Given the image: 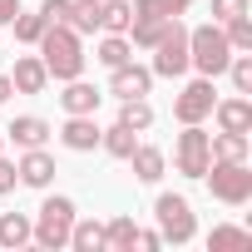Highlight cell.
Wrapping results in <instances>:
<instances>
[{"label": "cell", "mask_w": 252, "mask_h": 252, "mask_svg": "<svg viewBox=\"0 0 252 252\" xmlns=\"http://www.w3.org/2000/svg\"><path fill=\"white\" fill-rule=\"evenodd\" d=\"M74 203L64 198V193H55V198H45L40 203V218H30L35 222V237L30 242H40V247H50V252H60V247H69V227H74Z\"/></svg>", "instance_id": "3957f363"}, {"label": "cell", "mask_w": 252, "mask_h": 252, "mask_svg": "<svg viewBox=\"0 0 252 252\" xmlns=\"http://www.w3.org/2000/svg\"><path fill=\"white\" fill-rule=\"evenodd\" d=\"M40 60H45V69H50V79H79L84 74V45H79V35L69 30V25H50L45 35H40Z\"/></svg>", "instance_id": "6da1fadb"}, {"label": "cell", "mask_w": 252, "mask_h": 252, "mask_svg": "<svg viewBox=\"0 0 252 252\" xmlns=\"http://www.w3.org/2000/svg\"><path fill=\"white\" fill-rule=\"evenodd\" d=\"M154 74H163V79H178V74H188V25L173 15L168 20V30H163V40L154 45V64H149Z\"/></svg>", "instance_id": "8992f818"}, {"label": "cell", "mask_w": 252, "mask_h": 252, "mask_svg": "<svg viewBox=\"0 0 252 252\" xmlns=\"http://www.w3.org/2000/svg\"><path fill=\"white\" fill-rule=\"evenodd\" d=\"M10 84H15V94H45V84H50V69H45V60H40V55H20V60H15V74H10Z\"/></svg>", "instance_id": "4fadbf2b"}, {"label": "cell", "mask_w": 252, "mask_h": 252, "mask_svg": "<svg viewBox=\"0 0 252 252\" xmlns=\"http://www.w3.org/2000/svg\"><path fill=\"white\" fill-rule=\"evenodd\" d=\"M173 163L183 178H203L213 154H208V134H203V124H183V134H178V149H173Z\"/></svg>", "instance_id": "52a82bcc"}, {"label": "cell", "mask_w": 252, "mask_h": 252, "mask_svg": "<svg viewBox=\"0 0 252 252\" xmlns=\"http://www.w3.org/2000/svg\"><path fill=\"white\" fill-rule=\"evenodd\" d=\"M0 154H5V134H0Z\"/></svg>", "instance_id": "74e56055"}, {"label": "cell", "mask_w": 252, "mask_h": 252, "mask_svg": "<svg viewBox=\"0 0 252 252\" xmlns=\"http://www.w3.org/2000/svg\"><path fill=\"white\" fill-rule=\"evenodd\" d=\"M208 119H218V129H227V134H252V99H247V94L218 99Z\"/></svg>", "instance_id": "30bf717a"}, {"label": "cell", "mask_w": 252, "mask_h": 252, "mask_svg": "<svg viewBox=\"0 0 252 252\" xmlns=\"http://www.w3.org/2000/svg\"><path fill=\"white\" fill-rule=\"evenodd\" d=\"M99 124H94V114H69L64 119V129H60V144L69 149V154H89V149H99Z\"/></svg>", "instance_id": "8fae6325"}, {"label": "cell", "mask_w": 252, "mask_h": 252, "mask_svg": "<svg viewBox=\"0 0 252 252\" xmlns=\"http://www.w3.org/2000/svg\"><path fill=\"white\" fill-rule=\"evenodd\" d=\"M227 60H232V45H227L222 25L188 30V69H198L203 79H218V74H227Z\"/></svg>", "instance_id": "7a4b0ae2"}, {"label": "cell", "mask_w": 252, "mask_h": 252, "mask_svg": "<svg viewBox=\"0 0 252 252\" xmlns=\"http://www.w3.org/2000/svg\"><path fill=\"white\" fill-rule=\"evenodd\" d=\"M94 60H99L104 69H119V64H129V60H134V45H129V35H104V45L94 50Z\"/></svg>", "instance_id": "cb8c5ba5"}, {"label": "cell", "mask_w": 252, "mask_h": 252, "mask_svg": "<svg viewBox=\"0 0 252 252\" xmlns=\"http://www.w3.org/2000/svg\"><path fill=\"white\" fill-rule=\"evenodd\" d=\"M15 173H20L25 188H50V183H55V158H50L45 149H25L20 163H15Z\"/></svg>", "instance_id": "7c38bea8"}, {"label": "cell", "mask_w": 252, "mask_h": 252, "mask_svg": "<svg viewBox=\"0 0 252 252\" xmlns=\"http://www.w3.org/2000/svg\"><path fill=\"white\" fill-rule=\"evenodd\" d=\"M227 79H232L237 94H252V55H247V50L227 60Z\"/></svg>", "instance_id": "4dcf8cb0"}, {"label": "cell", "mask_w": 252, "mask_h": 252, "mask_svg": "<svg viewBox=\"0 0 252 252\" xmlns=\"http://www.w3.org/2000/svg\"><path fill=\"white\" fill-rule=\"evenodd\" d=\"M10 139H15V149H45V139L55 134L45 119H35V114H20V119H10V129H5Z\"/></svg>", "instance_id": "5bb4252c"}, {"label": "cell", "mask_w": 252, "mask_h": 252, "mask_svg": "<svg viewBox=\"0 0 252 252\" xmlns=\"http://www.w3.org/2000/svg\"><path fill=\"white\" fill-rule=\"evenodd\" d=\"M154 218H158V237L173 242V247H183V242L198 237V218H193V203H188L183 193H158Z\"/></svg>", "instance_id": "5b68a950"}, {"label": "cell", "mask_w": 252, "mask_h": 252, "mask_svg": "<svg viewBox=\"0 0 252 252\" xmlns=\"http://www.w3.org/2000/svg\"><path fill=\"white\" fill-rule=\"evenodd\" d=\"M154 89V69H144V64H119V69H109V94L114 99H144Z\"/></svg>", "instance_id": "9c48e42d"}, {"label": "cell", "mask_w": 252, "mask_h": 252, "mask_svg": "<svg viewBox=\"0 0 252 252\" xmlns=\"http://www.w3.org/2000/svg\"><path fill=\"white\" fill-rule=\"evenodd\" d=\"M35 237L30 213H0V247H25Z\"/></svg>", "instance_id": "ac0fdd59"}, {"label": "cell", "mask_w": 252, "mask_h": 252, "mask_svg": "<svg viewBox=\"0 0 252 252\" xmlns=\"http://www.w3.org/2000/svg\"><path fill=\"white\" fill-rule=\"evenodd\" d=\"M119 124H129L134 134L154 129V104L149 99H119Z\"/></svg>", "instance_id": "d4e9b609"}, {"label": "cell", "mask_w": 252, "mask_h": 252, "mask_svg": "<svg viewBox=\"0 0 252 252\" xmlns=\"http://www.w3.org/2000/svg\"><path fill=\"white\" fill-rule=\"evenodd\" d=\"M134 144H139V134L129 129V124H114V129H104V134H99V149H104L109 158H124V163H129Z\"/></svg>", "instance_id": "ffe728a7"}, {"label": "cell", "mask_w": 252, "mask_h": 252, "mask_svg": "<svg viewBox=\"0 0 252 252\" xmlns=\"http://www.w3.org/2000/svg\"><path fill=\"white\" fill-rule=\"evenodd\" d=\"M60 104H64V114H94V109L104 104V94H99L94 84H84V79H64Z\"/></svg>", "instance_id": "9a60e30c"}, {"label": "cell", "mask_w": 252, "mask_h": 252, "mask_svg": "<svg viewBox=\"0 0 252 252\" xmlns=\"http://www.w3.org/2000/svg\"><path fill=\"white\" fill-rule=\"evenodd\" d=\"M10 94H15V84H10V74H0V104H5Z\"/></svg>", "instance_id": "8d00e7d4"}, {"label": "cell", "mask_w": 252, "mask_h": 252, "mask_svg": "<svg viewBox=\"0 0 252 252\" xmlns=\"http://www.w3.org/2000/svg\"><path fill=\"white\" fill-rule=\"evenodd\" d=\"M129 25H134V10H129V0H104L99 30H109V35H129Z\"/></svg>", "instance_id": "4316f807"}, {"label": "cell", "mask_w": 252, "mask_h": 252, "mask_svg": "<svg viewBox=\"0 0 252 252\" xmlns=\"http://www.w3.org/2000/svg\"><path fill=\"white\" fill-rule=\"evenodd\" d=\"M20 15V0H0V25H10Z\"/></svg>", "instance_id": "d590c367"}, {"label": "cell", "mask_w": 252, "mask_h": 252, "mask_svg": "<svg viewBox=\"0 0 252 252\" xmlns=\"http://www.w3.org/2000/svg\"><path fill=\"white\" fill-rule=\"evenodd\" d=\"M193 0H134V20H173V15H188Z\"/></svg>", "instance_id": "d6986e66"}, {"label": "cell", "mask_w": 252, "mask_h": 252, "mask_svg": "<svg viewBox=\"0 0 252 252\" xmlns=\"http://www.w3.org/2000/svg\"><path fill=\"white\" fill-rule=\"evenodd\" d=\"M237 15H247V0H213V25H227Z\"/></svg>", "instance_id": "1f68e13d"}, {"label": "cell", "mask_w": 252, "mask_h": 252, "mask_svg": "<svg viewBox=\"0 0 252 252\" xmlns=\"http://www.w3.org/2000/svg\"><path fill=\"white\" fill-rule=\"evenodd\" d=\"M134 247H144V252H154V247H163V237H158V232H149V227H139V237H134Z\"/></svg>", "instance_id": "e575fe53"}, {"label": "cell", "mask_w": 252, "mask_h": 252, "mask_svg": "<svg viewBox=\"0 0 252 252\" xmlns=\"http://www.w3.org/2000/svg\"><path fill=\"white\" fill-rule=\"evenodd\" d=\"M208 247L213 252H242V247H252V232L247 227H232V222H218L208 232Z\"/></svg>", "instance_id": "7402d4cb"}, {"label": "cell", "mask_w": 252, "mask_h": 252, "mask_svg": "<svg viewBox=\"0 0 252 252\" xmlns=\"http://www.w3.org/2000/svg\"><path fill=\"white\" fill-rule=\"evenodd\" d=\"M99 15H104V0H74L69 30H74V35H94V30H99Z\"/></svg>", "instance_id": "484cf974"}, {"label": "cell", "mask_w": 252, "mask_h": 252, "mask_svg": "<svg viewBox=\"0 0 252 252\" xmlns=\"http://www.w3.org/2000/svg\"><path fill=\"white\" fill-rule=\"evenodd\" d=\"M69 10H74V0H45V5H40V15L50 25H69Z\"/></svg>", "instance_id": "d6a6232c"}, {"label": "cell", "mask_w": 252, "mask_h": 252, "mask_svg": "<svg viewBox=\"0 0 252 252\" xmlns=\"http://www.w3.org/2000/svg\"><path fill=\"white\" fill-rule=\"evenodd\" d=\"M15 183H20V173H15V163L0 154V193H15Z\"/></svg>", "instance_id": "836d02e7"}, {"label": "cell", "mask_w": 252, "mask_h": 252, "mask_svg": "<svg viewBox=\"0 0 252 252\" xmlns=\"http://www.w3.org/2000/svg\"><path fill=\"white\" fill-rule=\"evenodd\" d=\"M213 104H218V94H213V79H188L183 84V94L173 99V119L178 124H203L208 114H213Z\"/></svg>", "instance_id": "ba28073f"}, {"label": "cell", "mask_w": 252, "mask_h": 252, "mask_svg": "<svg viewBox=\"0 0 252 252\" xmlns=\"http://www.w3.org/2000/svg\"><path fill=\"white\" fill-rule=\"evenodd\" d=\"M69 247H74V252H99V247H104V222H99V218H74Z\"/></svg>", "instance_id": "44dd1931"}, {"label": "cell", "mask_w": 252, "mask_h": 252, "mask_svg": "<svg viewBox=\"0 0 252 252\" xmlns=\"http://www.w3.org/2000/svg\"><path fill=\"white\" fill-rule=\"evenodd\" d=\"M10 25H15V40H20V45H40V35L50 30V20H45V15H25V10H20Z\"/></svg>", "instance_id": "f1b7e54d"}, {"label": "cell", "mask_w": 252, "mask_h": 252, "mask_svg": "<svg viewBox=\"0 0 252 252\" xmlns=\"http://www.w3.org/2000/svg\"><path fill=\"white\" fill-rule=\"evenodd\" d=\"M134 237H139V222L134 218H109L104 222V247H119V252H134Z\"/></svg>", "instance_id": "603a6c76"}, {"label": "cell", "mask_w": 252, "mask_h": 252, "mask_svg": "<svg viewBox=\"0 0 252 252\" xmlns=\"http://www.w3.org/2000/svg\"><path fill=\"white\" fill-rule=\"evenodd\" d=\"M222 35H227V45H232V55H242V50H252V15H237V20H227V25H222Z\"/></svg>", "instance_id": "f546056e"}, {"label": "cell", "mask_w": 252, "mask_h": 252, "mask_svg": "<svg viewBox=\"0 0 252 252\" xmlns=\"http://www.w3.org/2000/svg\"><path fill=\"white\" fill-rule=\"evenodd\" d=\"M129 163H134V178H139V183H158L168 158H163V149H154V144H134Z\"/></svg>", "instance_id": "2e32d148"}, {"label": "cell", "mask_w": 252, "mask_h": 252, "mask_svg": "<svg viewBox=\"0 0 252 252\" xmlns=\"http://www.w3.org/2000/svg\"><path fill=\"white\" fill-rule=\"evenodd\" d=\"M203 183H208V193H213L218 203H227V208H242V203L252 198V168H247V163L213 158L208 173H203Z\"/></svg>", "instance_id": "277c9868"}, {"label": "cell", "mask_w": 252, "mask_h": 252, "mask_svg": "<svg viewBox=\"0 0 252 252\" xmlns=\"http://www.w3.org/2000/svg\"><path fill=\"white\" fill-rule=\"evenodd\" d=\"M247 134H227V129H218V134H208V154L213 158H227V163H247Z\"/></svg>", "instance_id": "e0dca14e"}, {"label": "cell", "mask_w": 252, "mask_h": 252, "mask_svg": "<svg viewBox=\"0 0 252 252\" xmlns=\"http://www.w3.org/2000/svg\"><path fill=\"white\" fill-rule=\"evenodd\" d=\"M163 30H168V20H134V25H129V45L154 50V45L163 40Z\"/></svg>", "instance_id": "83f0119b"}]
</instances>
